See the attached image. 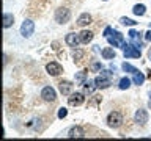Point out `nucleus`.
<instances>
[{
	"mask_svg": "<svg viewBox=\"0 0 151 141\" xmlns=\"http://www.w3.org/2000/svg\"><path fill=\"white\" fill-rule=\"evenodd\" d=\"M121 49L124 50V58H140L142 56L140 47L135 44H126V42H123Z\"/></svg>",
	"mask_w": 151,
	"mask_h": 141,
	"instance_id": "1",
	"label": "nucleus"
},
{
	"mask_svg": "<svg viewBox=\"0 0 151 141\" xmlns=\"http://www.w3.org/2000/svg\"><path fill=\"white\" fill-rule=\"evenodd\" d=\"M54 17H55V22L66 24V22H69V19H71V11L65 6H60V8L55 9V16Z\"/></svg>",
	"mask_w": 151,
	"mask_h": 141,
	"instance_id": "2",
	"label": "nucleus"
},
{
	"mask_svg": "<svg viewBox=\"0 0 151 141\" xmlns=\"http://www.w3.org/2000/svg\"><path fill=\"white\" fill-rule=\"evenodd\" d=\"M107 124L113 127V129H118L121 124H123V115L121 113H118V111H112V113H109V116H107Z\"/></svg>",
	"mask_w": 151,
	"mask_h": 141,
	"instance_id": "3",
	"label": "nucleus"
},
{
	"mask_svg": "<svg viewBox=\"0 0 151 141\" xmlns=\"http://www.w3.org/2000/svg\"><path fill=\"white\" fill-rule=\"evenodd\" d=\"M33 31H35V22L30 21V19H25L21 25V35L24 38H30L33 35Z\"/></svg>",
	"mask_w": 151,
	"mask_h": 141,
	"instance_id": "4",
	"label": "nucleus"
},
{
	"mask_svg": "<svg viewBox=\"0 0 151 141\" xmlns=\"http://www.w3.org/2000/svg\"><path fill=\"white\" fill-rule=\"evenodd\" d=\"M107 41H109V44L113 46V47H121V46H123V42H124V38H123V35H121L120 31L113 30V31H112V35L107 38Z\"/></svg>",
	"mask_w": 151,
	"mask_h": 141,
	"instance_id": "5",
	"label": "nucleus"
},
{
	"mask_svg": "<svg viewBox=\"0 0 151 141\" xmlns=\"http://www.w3.org/2000/svg\"><path fill=\"white\" fill-rule=\"evenodd\" d=\"M46 70H47L49 75H52V77H57V75H60L61 72H63V68H61L57 61H50V63L46 64Z\"/></svg>",
	"mask_w": 151,
	"mask_h": 141,
	"instance_id": "6",
	"label": "nucleus"
},
{
	"mask_svg": "<svg viewBox=\"0 0 151 141\" xmlns=\"http://www.w3.org/2000/svg\"><path fill=\"white\" fill-rule=\"evenodd\" d=\"M83 100H85V96L82 93H71L69 97H68V103H69V105H73V107L82 105Z\"/></svg>",
	"mask_w": 151,
	"mask_h": 141,
	"instance_id": "7",
	"label": "nucleus"
},
{
	"mask_svg": "<svg viewBox=\"0 0 151 141\" xmlns=\"http://www.w3.org/2000/svg\"><path fill=\"white\" fill-rule=\"evenodd\" d=\"M94 85H96V89H106L110 86V77H107V75H98L96 78H94Z\"/></svg>",
	"mask_w": 151,
	"mask_h": 141,
	"instance_id": "8",
	"label": "nucleus"
},
{
	"mask_svg": "<svg viewBox=\"0 0 151 141\" xmlns=\"http://www.w3.org/2000/svg\"><path fill=\"white\" fill-rule=\"evenodd\" d=\"M41 97L44 99L46 102H54L57 99V93L52 86H46V88H42V91H41Z\"/></svg>",
	"mask_w": 151,
	"mask_h": 141,
	"instance_id": "9",
	"label": "nucleus"
},
{
	"mask_svg": "<svg viewBox=\"0 0 151 141\" xmlns=\"http://www.w3.org/2000/svg\"><path fill=\"white\" fill-rule=\"evenodd\" d=\"M135 122L139 125H145L146 122H148V111H146L145 108H139V110L135 111Z\"/></svg>",
	"mask_w": 151,
	"mask_h": 141,
	"instance_id": "10",
	"label": "nucleus"
},
{
	"mask_svg": "<svg viewBox=\"0 0 151 141\" xmlns=\"http://www.w3.org/2000/svg\"><path fill=\"white\" fill-rule=\"evenodd\" d=\"M65 41H66V44L71 46V47H79V44L82 41H80V35H77V33H68L65 38Z\"/></svg>",
	"mask_w": 151,
	"mask_h": 141,
	"instance_id": "11",
	"label": "nucleus"
},
{
	"mask_svg": "<svg viewBox=\"0 0 151 141\" xmlns=\"http://www.w3.org/2000/svg\"><path fill=\"white\" fill-rule=\"evenodd\" d=\"M58 85H60V86H58L60 93L63 94V96H69V94L73 93V86H74V85L71 82H68V80H63V82H60Z\"/></svg>",
	"mask_w": 151,
	"mask_h": 141,
	"instance_id": "12",
	"label": "nucleus"
},
{
	"mask_svg": "<svg viewBox=\"0 0 151 141\" xmlns=\"http://www.w3.org/2000/svg\"><path fill=\"white\" fill-rule=\"evenodd\" d=\"M68 136H69V138H83V136H85V132H83L82 127L74 125V127H71V129H69Z\"/></svg>",
	"mask_w": 151,
	"mask_h": 141,
	"instance_id": "13",
	"label": "nucleus"
},
{
	"mask_svg": "<svg viewBox=\"0 0 151 141\" xmlns=\"http://www.w3.org/2000/svg\"><path fill=\"white\" fill-rule=\"evenodd\" d=\"M91 24V16H90L88 13H82L79 16V19H77V25L79 27H87V25H90Z\"/></svg>",
	"mask_w": 151,
	"mask_h": 141,
	"instance_id": "14",
	"label": "nucleus"
},
{
	"mask_svg": "<svg viewBox=\"0 0 151 141\" xmlns=\"http://www.w3.org/2000/svg\"><path fill=\"white\" fill-rule=\"evenodd\" d=\"M129 38H131V41H132V44H135V46H139L142 47V33L140 31H137V30H131L129 31Z\"/></svg>",
	"mask_w": 151,
	"mask_h": 141,
	"instance_id": "15",
	"label": "nucleus"
},
{
	"mask_svg": "<svg viewBox=\"0 0 151 141\" xmlns=\"http://www.w3.org/2000/svg\"><path fill=\"white\" fill-rule=\"evenodd\" d=\"M101 55H102L104 60H113L116 56V52L113 50L112 47H104L102 52H101Z\"/></svg>",
	"mask_w": 151,
	"mask_h": 141,
	"instance_id": "16",
	"label": "nucleus"
},
{
	"mask_svg": "<svg viewBox=\"0 0 151 141\" xmlns=\"http://www.w3.org/2000/svg\"><path fill=\"white\" fill-rule=\"evenodd\" d=\"M79 35H80V41H82L83 44H88V42L93 39L94 33H93V31H90V30H83V31H80Z\"/></svg>",
	"mask_w": 151,
	"mask_h": 141,
	"instance_id": "17",
	"label": "nucleus"
},
{
	"mask_svg": "<svg viewBox=\"0 0 151 141\" xmlns=\"http://www.w3.org/2000/svg\"><path fill=\"white\" fill-rule=\"evenodd\" d=\"M14 24V16L9 13H5L3 14V28H9Z\"/></svg>",
	"mask_w": 151,
	"mask_h": 141,
	"instance_id": "18",
	"label": "nucleus"
},
{
	"mask_svg": "<svg viewBox=\"0 0 151 141\" xmlns=\"http://www.w3.org/2000/svg\"><path fill=\"white\" fill-rule=\"evenodd\" d=\"M132 13H134L135 16H145L146 6H145V5H142V3H139V5H135V6L132 8Z\"/></svg>",
	"mask_w": 151,
	"mask_h": 141,
	"instance_id": "19",
	"label": "nucleus"
},
{
	"mask_svg": "<svg viewBox=\"0 0 151 141\" xmlns=\"http://www.w3.org/2000/svg\"><path fill=\"white\" fill-rule=\"evenodd\" d=\"M132 82H134V85H137V86H140V85L145 83V75L139 70L137 74H134V77H132Z\"/></svg>",
	"mask_w": 151,
	"mask_h": 141,
	"instance_id": "20",
	"label": "nucleus"
},
{
	"mask_svg": "<svg viewBox=\"0 0 151 141\" xmlns=\"http://www.w3.org/2000/svg\"><path fill=\"white\" fill-rule=\"evenodd\" d=\"M121 69L124 70V72H129V74H132V75L139 72V69H137V68H134V66H132V64H129V63H123V64H121Z\"/></svg>",
	"mask_w": 151,
	"mask_h": 141,
	"instance_id": "21",
	"label": "nucleus"
},
{
	"mask_svg": "<svg viewBox=\"0 0 151 141\" xmlns=\"http://www.w3.org/2000/svg\"><path fill=\"white\" fill-rule=\"evenodd\" d=\"M76 82L79 85H83L87 82V70H82V72H77L76 74Z\"/></svg>",
	"mask_w": 151,
	"mask_h": 141,
	"instance_id": "22",
	"label": "nucleus"
},
{
	"mask_svg": "<svg viewBox=\"0 0 151 141\" xmlns=\"http://www.w3.org/2000/svg\"><path fill=\"white\" fill-rule=\"evenodd\" d=\"M83 88H85V93H88V94H93V91L96 89V85H94V80H93V82H90V80H88V82H85V83H83Z\"/></svg>",
	"mask_w": 151,
	"mask_h": 141,
	"instance_id": "23",
	"label": "nucleus"
},
{
	"mask_svg": "<svg viewBox=\"0 0 151 141\" xmlns=\"http://www.w3.org/2000/svg\"><path fill=\"white\" fill-rule=\"evenodd\" d=\"M131 86V78H127V77H123L120 80V83H118V88L120 89H127Z\"/></svg>",
	"mask_w": 151,
	"mask_h": 141,
	"instance_id": "24",
	"label": "nucleus"
},
{
	"mask_svg": "<svg viewBox=\"0 0 151 141\" xmlns=\"http://www.w3.org/2000/svg\"><path fill=\"white\" fill-rule=\"evenodd\" d=\"M120 24L121 25H129V27H132V25H135V21H132V19H129V17H121L120 19Z\"/></svg>",
	"mask_w": 151,
	"mask_h": 141,
	"instance_id": "25",
	"label": "nucleus"
},
{
	"mask_svg": "<svg viewBox=\"0 0 151 141\" xmlns=\"http://www.w3.org/2000/svg\"><path fill=\"white\" fill-rule=\"evenodd\" d=\"M83 50H80V49H76L74 52H73V58L76 60V61H79V60H82L83 58Z\"/></svg>",
	"mask_w": 151,
	"mask_h": 141,
	"instance_id": "26",
	"label": "nucleus"
},
{
	"mask_svg": "<svg viewBox=\"0 0 151 141\" xmlns=\"http://www.w3.org/2000/svg\"><path fill=\"white\" fill-rule=\"evenodd\" d=\"M66 116H68V110H66L65 107H61L58 110V118H60V119H63V118H66Z\"/></svg>",
	"mask_w": 151,
	"mask_h": 141,
	"instance_id": "27",
	"label": "nucleus"
},
{
	"mask_svg": "<svg viewBox=\"0 0 151 141\" xmlns=\"http://www.w3.org/2000/svg\"><path fill=\"white\" fill-rule=\"evenodd\" d=\"M112 31H113V30H112V27H106V30H104L102 36H104V38H109V36L112 35Z\"/></svg>",
	"mask_w": 151,
	"mask_h": 141,
	"instance_id": "28",
	"label": "nucleus"
},
{
	"mask_svg": "<svg viewBox=\"0 0 151 141\" xmlns=\"http://www.w3.org/2000/svg\"><path fill=\"white\" fill-rule=\"evenodd\" d=\"M101 68H102L101 63H93V66H91V69H93V70H99Z\"/></svg>",
	"mask_w": 151,
	"mask_h": 141,
	"instance_id": "29",
	"label": "nucleus"
},
{
	"mask_svg": "<svg viewBox=\"0 0 151 141\" xmlns=\"http://www.w3.org/2000/svg\"><path fill=\"white\" fill-rule=\"evenodd\" d=\"M145 39L148 41V42H151V28H150L148 31H146V35H145Z\"/></svg>",
	"mask_w": 151,
	"mask_h": 141,
	"instance_id": "30",
	"label": "nucleus"
},
{
	"mask_svg": "<svg viewBox=\"0 0 151 141\" xmlns=\"http://www.w3.org/2000/svg\"><path fill=\"white\" fill-rule=\"evenodd\" d=\"M148 108L151 110V93H150V100H148Z\"/></svg>",
	"mask_w": 151,
	"mask_h": 141,
	"instance_id": "31",
	"label": "nucleus"
},
{
	"mask_svg": "<svg viewBox=\"0 0 151 141\" xmlns=\"http://www.w3.org/2000/svg\"><path fill=\"white\" fill-rule=\"evenodd\" d=\"M148 58H150V60H151V50H150V52H148Z\"/></svg>",
	"mask_w": 151,
	"mask_h": 141,
	"instance_id": "32",
	"label": "nucleus"
},
{
	"mask_svg": "<svg viewBox=\"0 0 151 141\" xmlns=\"http://www.w3.org/2000/svg\"><path fill=\"white\" fill-rule=\"evenodd\" d=\"M150 28H151V22H150Z\"/></svg>",
	"mask_w": 151,
	"mask_h": 141,
	"instance_id": "33",
	"label": "nucleus"
},
{
	"mask_svg": "<svg viewBox=\"0 0 151 141\" xmlns=\"http://www.w3.org/2000/svg\"><path fill=\"white\" fill-rule=\"evenodd\" d=\"M104 2H107V0H104Z\"/></svg>",
	"mask_w": 151,
	"mask_h": 141,
	"instance_id": "34",
	"label": "nucleus"
}]
</instances>
